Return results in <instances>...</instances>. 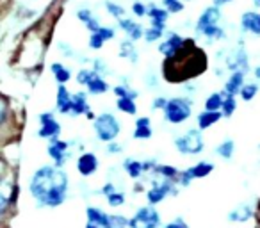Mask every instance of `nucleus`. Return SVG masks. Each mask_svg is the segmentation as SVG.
<instances>
[{
  "label": "nucleus",
  "instance_id": "6ab92c4d",
  "mask_svg": "<svg viewBox=\"0 0 260 228\" xmlns=\"http://www.w3.org/2000/svg\"><path fill=\"white\" fill-rule=\"evenodd\" d=\"M241 30L253 36H260V13L246 11L241 16Z\"/></svg>",
  "mask_w": 260,
  "mask_h": 228
},
{
  "label": "nucleus",
  "instance_id": "ddd939ff",
  "mask_svg": "<svg viewBox=\"0 0 260 228\" xmlns=\"http://www.w3.org/2000/svg\"><path fill=\"white\" fill-rule=\"evenodd\" d=\"M219 20H221V9L217 6H209L205 11L200 15L198 22H196V32L202 34L205 29L214 25H219Z\"/></svg>",
  "mask_w": 260,
  "mask_h": 228
},
{
  "label": "nucleus",
  "instance_id": "3c124183",
  "mask_svg": "<svg viewBox=\"0 0 260 228\" xmlns=\"http://www.w3.org/2000/svg\"><path fill=\"white\" fill-rule=\"evenodd\" d=\"M253 4H255L256 9H260V0H253Z\"/></svg>",
  "mask_w": 260,
  "mask_h": 228
},
{
  "label": "nucleus",
  "instance_id": "7c9ffc66",
  "mask_svg": "<svg viewBox=\"0 0 260 228\" xmlns=\"http://www.w3.org/2000/svg\"><path fill=\"white\" fill-rule=\"evenodd\" d=\"M116 109L126 116H136L138 114V104L132 98H118L116 100Z\"/></svg>",
  "mask_w": 260,
  "mask_h": 228
},
{
  "label": "nucleus",
  "instance_id": "5701e85b",
  "mask_svg": "<svg viewBox=\"0 0 260 228\" xmlns=\"http://www.w3.org/2000/svg\"><path fill=\"white\" fill-rule=\"evenodd\" d=\"M153 136V128H152V120L148 116H141L136 120V128L132 138L138 139V141H146Z\"/></svg>",
  "mask_w": 260,
  "mask_h": 228
},
{
  "label": "nucleus",
  "instance_id": "cd10ccee",
  "mask_svg": "<svg viewBox=\"0 0 260 228\" xmlns=\"http://www.w3.org/2000/svg\"><path fill=\"white\" fill-rule=\"evenodd\" d=\"M50 72L57 84H68L70 80H72V70L66 68L62 62H52Z\"/></svg>",
  "mask_w": 260,
  "mask_h": 228
},
{
  "label": "nucleus",
  "instance_id": "423d86ee",
  "mask_svg": "<svg viewBox=\"0 0 260 228\" xmlns=\"http://www.w3.org/2000/svg\"><path fill=\"white\" fill-rule=\"evenodd\" d=\"M178 187L180 185L175 180L157 177L146 191V202H148V205H159V203L166 202V198H170V196H177Z\"/></svg>",
  "mask_w": 260,
  "mask_h": 228
},
{
  "label": "nucleus",
  "instance_id": "f704fd0d",
  "mask_svg": "<svg viewBox=\"0 0 260 228\" xmlns=\"http://www.w3.org/2000/svg\"><path fill=\"white\" fill-rule=\"evenodd\" d=\"M258 91H260V86L256 82H246L244 86H242L239 96H241L242 102H251L253 98L258 94Z\"/></svg>",
  "mask_w": 260,
  "mask_h": 228
},
{
  "label": "nucleus",
  "instance_id": "473e14b6",
  "mask_svg": "<svg viewBox=\"0 0 260 228\" xmlns=\"http://www.w3.org/2000/svg\"><path fill=\"white\" fill-rule=\"evenodd\" d=\"M214 152H216L221 159L230 160L232 157H234V152H235V143L232 141V139H224L223 143H219V145L216 146V150H214Z\"/></svg>",
  "mask_w": 260,
  "mask_h": 228
},
{
  "label": "nucleus",
  "instance_id": "20e7f679",
  "mask_svg": "<svg viewBox=\"0 0 260 228\" xmlns=\"http://www.w3.org/2000/svg\"><path fill=\"white\" fill-rule=\"evenodd\" d=\"M175 148L182 155H200L205 150V139L198 127L189 128L182 136L175 139Z\"/></svg>",
  "mask_w": 260,
  "mask_h": 228
},
{
  "label": "nucleus",
  "instance_id": "09e8293b",
  "mask_svg": "<svg viewBox=\"0 0 260 228\" xmlns=\"http://www.w3.org/2000/svg\"><path fill=\"white\" fill-rule=\"evenodd\" d=\"M212 2H214V6H217V8H221V6L230 4V2H234V0H212Z\"/></svg>",
  "mask_w": 260,
  "mask_h": 228
},
{
  "label": "nucleus",
  "instance_id": "4c0bfd02",
  "mask_svg": "<svg viewBox=\"0 0 260 228\" xmlns=\"http://www.w3.org/2000/svg\"><path fill=\"white\" fill-rule=\"evenodd\" d=\"M237 111V100H235L234 94H226L224 96V104H223V109H221V112H223L224 118H232L234 116V112Z\"/></svg>",
  "mask_w": 260,
  "mask_h": 228
},
{
  "label": "nucleus",
  "instance_id": "dca6fc26",
  "mask_svg": "<svg viewBox=\"0 0 260 228\" xmlns=\"http://www.w3.org/2000/svg\"><path fill=\"white\" fill-rule=\"evenodd\" d=\"M226 68L232 70V72H237V70L248 72V68H249L248 54H246L242 45H239L234 52H230V59H226Z\"/></svg>",
  "mask_w": 260,
  "mask_h": 228
},
{
  "label": "nucleus",
  "instance_id": "4be33fe9",
  "mask_svg": "<svg viewBox=\"0 0 260 228\" xmlns=\"http://www.w3.org/2000/svg\"><path fill=\"white\" fill-rule=\"evenodd\" d=\"M148 18H150V27H157V29L166 30V22L170 18V13L166 8H159L157 4H150V11H148Z\"/></svg>",
  "mask_w": 260,
  "mask_h": 228
},
{
  "label": "nucleus",
  "instance_id": "a18cd8bd",
  "mask_svg": "<svg viewBox=\"0 0 260 228\" xmlns=\"http://www.w3.org/2000/svg\"><path fill=\"white\" fill-rule=\"evenodd\" d=\"M116 191H118V187H116V184H112V182H107V184L102 185L100 194L104 196V198H107L109 194H112V192H116Z\"/></svg>",
  "mask_w": 260,
  "mask_h": 228
},
{
  "label": "nucleus",
  "instance_id": "9d476101",
  "mask_svg": "<svg viewBox=\"0 0 260 228\" xmlns=\"http://www.w3.org/2000/svg\"><path fill=\"white\" fill-rule=\"evenodd\" d=\"M185 43H187V41H185L178 32H166L164 40L160 41V45H159V52L166 59H173L175 55L185 47Z\"/></svg>",
  "mask_w": 260,
  "mask_h": 228
},
{
  "label": "nucleus",
  "instance_id": "9b49d317",
  "mask_svg": "<svg viewBox=\"0 0 260 228\" xmlns=\"http://www.w3.org/2000/svg\"><path fill=\"white\" fill-rule=\"evenodd\" d=\"M70 143L68 141H62V139H50L47 146V152H48V157L54 160V166L57 168H62L68 160V150H70Z\"/></svg>",
  "mask_w": 260,
  "mask_h": 228
},
{
  "label": "nucleus",
  "instance_id": "2eb2a0df",
  "mask_svg": "<svg viewBox=\"0 0 260 228\" xmlns=\"http://www.w3.org/2000/svg\"><path fill=\"white\" fill-rule=\"evenodd\" d=\"M118 25H119V29H121L123 32H125L126 36H128L130 41L145 40V30L146 29H143L141 23H138L136 20H132V18H121V20H118Z\"/></svg>",
  "mask_w": 260,
  "mask_h": 228
},
{
  "label": "nucleus",
  "instance_id": "49530a36",
  "mask_svg": "<svg viewBox=\"0 0 260 228\" xmlns=\"http://www.w3.org/2000/svg\"><path fill=\"white\" fill-rule=\"evenodd\" d=\"M166 104H168V98H164V96H157V98H153V102H152V109L153 111H157V109H166Z\"/></svg>",
  "mask_w": 260,
  "mask_h": 228
},
{
  "label": "nucleus",
  "instance_id": "f8f14e48",
  "mask_svg": "<svg viewBox=\"0 0 260 228\" xmlns=\"http://www.w3.org/2000/svg\"><path fill=\"white\" fill-rule=\"evenodd\" d=\"M98 166H100V160H98L96 153H93V152H84L82 155L77 159V171H79V175L84 178L93 177L98 171Z\"/></svg>",
  "mask_w": 260,
  "mask_h": 228
},
{
  "label": "nucleus",
  "instance_id": "bb28decb",
  "mask_svg": "<svg viewBox=\"0 0 260 228\" xmlns=\"http://www.w3.org/2000/svg\"><path fill=\"white\" fill-rule=\"evenodd\" d=\"M185 171H187V175L191 177V180H196V178H205L214 171V164L209 162V160H200V162L192 164V166L187 168Z\"/></svg>",
  "mask_w": 260,
  "mask_h": 228
},
{
  "label": "nucleus",
  "instance_id": "37998d69",
  "mask_svg": "<svg viewBox=\"0 0 260 228\" xmlns=\"http://www.w3.org/2000/svg\"><path fill=\"white\" fill-rule=\"evenodd\" d=\"M94 70H87V68H82L77 72V82L80 84V86H86L87 82L91 80V77H93Z\"/></svg>",
  "mask_w": 260,
  "mask_h": 228
},
{
  "label": "nucleus",
  "instance_id": "f257e3e1",
  "mask_svg": "<svg viewBox=\"0 0 260 228\" xmlns=\"http://www.w3.org/2000/svg\"><path fill=\"white\" fill-rule=\"evenodd\" d=\"M29 192L40 209H55L68 200L70 180L62 168L41 166L29 180Z\"/></svg>",
  "mask_w": 260,
  "mask_h": 228
},
{
  "label": "nucleus",
  "instance_id": "39448f33",
  "mask_svg": "<svg viewBox=\"0 0 260 228\" xmlns=\"http://www.w3.org/2000/svg\"><path fill=\"white\" fill-rule=\"evenodd\" d=\"M162 216L155 205H143L128 217V228H162Z\"/></svg>",
  "mask_w": 260,
  "mask_h": 228
},
{
  "label": "nucleus",
  "instance_id": "864d4df0",
  "mask_svg": "<svg viewBox=\"0 0 260 228\" xmlns=\"http://www.w3.org/2000/svg\"><path fill=\"white\" fill-rule=\"evenodd\" d=\"M258 214H260V207H258Z\"/></svg>",
  "mask_w": 260,
  "mask_h": 228
},
{
  "label": "nucleus",
  "instance_id": "603ef678",
  "mask_svg": "<svg viewBox=\"0 0 260 228\" xmlns=\"http://www.w3.org/2000/svg\"><path fill=\"white\" fill-rule=\"evenodd\" d=\"M185 2H191V0H185Z\"/></svg>",
  "mask_w": 260,
  "mask_h": 228
},
{
  "label": "nucleus",
  "instance_id": "f3484780",
  "mask_svg": "<svg viewBox=\"0 0 260 228\" xmlns=\"http://www.w3.org/2000/svg\"><path fill=\"white\" fill-rule=\"evenodd\" d=\"M72 98H73V94L68 91V87H66L64 84H59L57 96H55V107H57L59 114L72 116Z\"/></svg>",
  "mask_w": 260,
  "mask_h": 228
},
{
  "label": "nucleus",
  "instance_id": "c85d7f7f",
  "mask_svg": "<svg viewBox=\"0 0 260 228\" xmlns=\"http://www.w3.org/2000/svg\"><path fill=\"white\" fill-rule=\"evenodd\" d=\"M224 96H226L224 91H214V93H210L205 98V102H203L205 111H221L224 104Z\"/></svg>",
  "mask_w": 260,
  "mask_h": 228
},
{
  "label": "nucleus",
  "instance_id": "a19ab883",
  "mask_svg": "<svg viewBox=\"0 0 260 228\" xmlns=\"http://www.w3.org/2000/svg\"><path fill=\"white\" fill-rule=\"evenodd\" d=\"M162 6L168 9L170 15H178L184 11V0H162Z\"/></svg>",
  "mask_w": 260,
  "mask_h": 228
},
{
  "label": "nucleus",
  "instance_id": "aec40b11",
  "mask_svg": "<svg viewBox=\"0 0 260 228\" xmlns=\"http://www.w3.org/2000/svg\"><path fill=\"white\" fill-rule=\"evenodd\" d=\"M123 171L126 173V177L132 178V180H139L146 175V168H145V160H138L132 159V157H126L123 160Z\"/></svg>",
  "mask_w": 260,
  "mask_h": 228
},
{
  "label": "nucleus",
  "instance_id": "e433bc0d",
  "mask_svg": "<svg viewBox=\"0 0 260 228\" xmlns=\"http://www.w3.org/2000/svg\"><path fill=\"white\" fill-rule=\"evenodd\" d=\"M105 202H107L109 207H112V209H119V207H123L126 203V194L123 191H116L112 192V194H109L107 198H105Z\"/></svg>",
  "mask_w": 260,
  "mask_h": 228
},
{
  "label": "nucleus",
  "instance_id": "a211bd4d",
  "mask_svg": "<svg viewBox=\"0 0 260 228\" xmlns=\"http://www.w3.org/2000/svg\"><path fill=\"white\" fill-rule=\"evenodd\" d=\"M244 84H246V72L237 70V72H232L230 75H228L223 91L226 94H234V96H237V94L241 93V89H242Z\"/></svg>",
  "mask_w": 260,
  "mask_h": 228
},
{
  "label": "nucleus",
  "instance_id": "7ed1b4c3",
  "mask_svg": "<svg viewBox=\"0 0 260 228\" xmlns=\"http://www.w3.org/2000/svg\"><path fill=\"white\" fill-rule=\"evenodd\" d=\"M94 136L102 143H112L121 134V123L112 112H102L93 121Z\"/></svg>",
  "mask_w": 260,
  "mask_h": 228
},
{
  "label": "nucleus",
  "instance_id": "c9c22d12",
  "mask_svg": "<svg viewBox=\"0 0 260 228\" xmlns=\"http://www.w3.org/2000/svg\"><path fill=\"white\" fill-rule=\"evenodd\" d=\"M112 93L116 94V98H132V100H136V98L139 96V93L136 89H132L130 86H125V84H118V86L112 87Z\"/></svg>",
  "mask_w": 260,
  "mask_h": 228
},
{
  "label": "nucleus",
  "instance_id": "412c9836",
  "mask_svg": "<svg viewBox=\"0 0 260 228\" xmlns=\"http://www.w3.org/2000/svg\"><path fill=\"white\" fill-rule=\"evenodd\" d=\"M223 112L221 111H202L196 116V123H198V128L200 131H209L210 127H214L216 123H219L223 120Z\"/></svg>",
  "mask_w": 260,
  "mask_h": 228
},
{
  "label": "nucleus",
  "instance_id": "58836bf2",
  "mask_svg": "<svg viewBox=\"0 0 260 228\" xmlns=\"http://www.w3.org/2000/svg\"><path fill=\"white\" fill-rule=\"evenodd\" d=\"M164 36H166V30L157 29V27H148V29L145 30V41L146 43H157V41H160Z\"/></svg>",
  "mask_w": 260,
  "mask_h": 228
},
{
  "label": "nucleus",
  "instance_id": "0eeeda50",
  "mask_svg": "<svg viewBox=\"0 0 260 228\" xmlns=\"http://www.w3.org/2000/svg\"><path fill=\"white\" fill-rule=\"evenodd\" d=\"M86 226L84 228H114L112 214L105 212L96 205H89L86 209Z\"/></svg>",
  "mask_w": 260,
  "mask_h": 228
},
{
  "label": "nucleus",
  "instance_id": "72a5a7b5",
  "mask_svg": "<svg viewBox=\"0 0 260 228\" xmlns=\"http://www.w3.org/2000/svg\"><path fill=\"white\" fill-rule=\"evenodd\" d=\"M200 36H203L207 41H209V43H212V41L224 40V38H226V32H224V29H223V27H219V25H214V27H209V29H205L202 34H200Z\"/></svg>",
  "mask_w": 260,
  "mask_h": 228
},
{
  "label": "nucleus",
  "instance_id": "c03bdc74",
  "mask_svg": "<svg viewBox=\"0 0 260 228\" xmlns=\"http://www.w3.org/2000/svg\"><path fill=\"white\" fill-rule=\"evenodd\" d=\"M162 228H189V224L185 223V219H182V217H175V219L164 223Z\"/></svg>",
  "mask_w": 260,
  "mask_h": 228
},
{
  "label": "nucleus",
  "instance_id": "f03ea898",
  "mask_svg": "<svg viewBox=\"0 0 260 228\" xmlns=\"http://www.w3.org/2000/svg\"><path fill=\"white\" fill-rule=\"evenodd\" d=\"M192 107H194V104L187 96L168 98L166 109H164V120L171 125L184 123V121H187L192 116Z\"/></svg>",
  "mask_w": 260,
  "mask_h": 228
},
{
  "label": "nucleus",
  "instance_id": "a878e982",
  "mask_svg": "<svg viewBox=\"0 0 260 228\" xmlns=\"http://www.w3.org/2000/svg\"><path fill=\"white\" fill-rule=\"evenodd\" d=\"M89 109V100H87V94L84 91L79 93H73L72 98V116H80V114H87Z\"/></svg>",
  "mask_w": 260,
  "mask_h": 228
},
{
  "label": "nucleus",
  "instance_id": "ea45409f",
  "mask_svg": "<svg viewBox=\"0 0 260 228\" xmlns=\"http://www.w3.org/2000/svg\"><path fill=\"white\" fill-rule=\"evenodd\" d=\"M105 9H107V13L112 16V18H116V20H121V18H125V9L121 8L119 4H116V2H112V0H107L105 2Z\"/></svg>",
  "mask_w": 260,
  "mask_h": 228
},
{
  "label": "nucleus",
  "instance_id": "6e6552de",
  "mask_svg": "<svg viewBox=\"0 0 260 228\" xmlns=\"http://www.w3.org/2000/svg\"><path fill=\"white\" fill-rule=\"evenodd\" d=\"M16 202V182H13L8 175H2V185H0V212L8 216V210Z\"/></svg>",
  "mask_w": 260,
  "mask_h": 228
},
{
  "label": "nucleus",
  "instance_id": "4468645a",
  "mask_svg": "<svg viewBox=\"0 0 260 228\" xmlns=\"http://www.w3.org/2000/svg\"><path fill=\"white\" fill-rule=\"evenodd\" d=\"M256 214H258V209H255V205L241 203V205H237L235 209H232L228 212V221H232V223H248Z\"/></svg>",
  "mask_w": 260,
  "mask_h": 228
},
{
  "label": "nucleus",
  "instance_id": "2f4dec72",
  "mask_svg": "<svg viewBox=\"0 0 260 228\" xmlns=\"http://www.w3.org/2000/svg\"><path fill=\"white\" fill-rule=\"evenodd\" d=\"M119 55H121L123 59H130V62H138V50H136L134 47V41H121V45H119Z\"/></svg>",
  "mask_w": 260,
  "mask_h": 228
},
{
  "label": "nucleus",
  "instance_id": "de8ad7c7",
  "mask_svg": "<svg viewBox=\"0 0 260 228\" xmlns=\"http://www.w3.org/2000/svg\"><path fill=\"white\" fill-rule=\"evenodd\" d=\"M107 152L109 153H121L123 152V146L119 143H107Z\"/></svg>",
  "mask_w": 260,
  "mask_h": 228
},
{
  "label": "nucleus",
  "instance_id": "8fccbe9b",
  "mask_svg": "<svg viewBox=\"0 0 260 228\" xmlns=\"http://www.w3.org/2000/svg\"><path fill=\"white\" fill-rule=\"evenodd\" d=\"M253 75H255V77H256V79H258V80H260V66H256V68H255V70H253Z\"/></svg>",
  "mask_w": 260,
  "mask_h": 228
},
{
  "label": "nucleus",
  "instance_id": "79ce46f5",
  "mask_svg": "<svg viewBox=\"0 0 260 228\" xmlns=\"http://www.w3.org/2000/svg\"><path fill=\"white\" fill-rule=\"evenodd\" d=\"M148 11H150V6H146L141 0H136L134 4H132V15L136 18H148Z\"/></svg>",
  "mask_w": 260,
  "mask_h": 228
},
{
  "label": "nucleus",
  "instance_id": "c756f323",
  "mask_svg": "<svg viewBox=\"0 0 260 228\" xmlns=\"http://www.w3.org/2000/svg\"><path fill=\"white\" fill-rule=\"evenodd\" d=\"M153 177L159 178H168V180H178V175H180V170L175 166H170V164H157L155 170H153Z\"/></svg>",
  "mask_w": 260,
  "mask_h": 228
},
{
  "label": "nucleus",
  "instance_id": "1a4fd4ad",
  "mask_svg": "<svg viewBox=\"0 0 260 228\" xmlns=\"http://www.w3.org/2000/svg\"><path fill=\"white\" fill-rule=\"evenodd\" d=\"M61 123L54 118V112H41L38 136L41 139H57L61 136Z\"/></svg>",
  "mask_w": 260,
  "mask_h": 228
},
{
  "label": "nucleus",
  "instance_id": "393cba45",
  "mask_svg": "<svg viewBox=\"0 0 260 228\" xmlns=\"http://www.w3.org/2000/svg\"><path fill=\"white\" fill-rule=\"evenodd\" d=\"M77 18L80 20V22L86 25V29L89 30V34H93V32H98L100 30V20L96 18V16L91 13V9H87V8H80L79 11H77Z\"/></svg>",
  "mask_w": 260,
  "mask_h": 228
},
{
  "label": "nucleus",
  "instance_id": "b1692460",
  "mask_svg": "<svg viewBox=\"0 0 260 228\" xmlns=\"http://www.w3.org/2000/svg\"><path fill=\"white\" fill-rule=\"evenodd\" d=\"M86 89H87V93H89V94H94V96H98V94L109 93V91H111V86H109V82L100 75V73L94 72L93 77H91V80L86 84Z\"/></svg>",
  "mask_w": 260,
  "mask_h": 228
}]
</instances>
